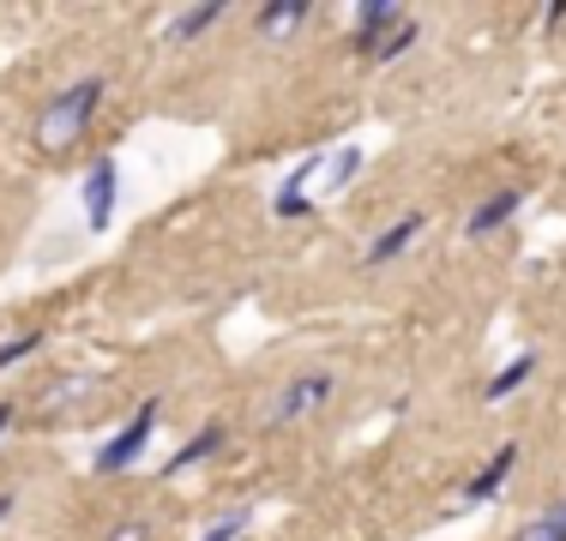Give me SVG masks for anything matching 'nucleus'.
<instances>
[{
	"label": "nucleus",
	"instance_id": "1",
	"mask_svg": "<svg viewBox=\"0 0 566 541\" xmlns=\"http://www.w3.org/2000/svg\"><path fill=\"white\" fill-rule=\"evenodd\" d=\"M103 78L91 73V78H73L66 91H55V97L43 103V115H36V145H49V151H66L73 139H85V127H91V115L103 108Z\"/></svg>",
	"mask_w": 566,
	"mask_h": 541
},
{
	"label": "nucleus",
	"instance_id": "2",
	"mask_svg": "<svg viewBox=\"0 0 566 541\" xmlns=\"http://www.w3.org/2000/svg\"><path fill=\"white\" fill-rule=\"evenodd\" d=\"M157 415H164V397H145V403H139V415H133V422L120 427L115 439H103V445H97L91 469H97V476H120V469H133V464L145 457V445H151V433H157Z\"/></svg>",
	"mask_w": 566,
	"mask_h": 541
},
{
	"label": "nucleus",
	"instance_id": "3",
	"mask_svg": "<svg viewBox=\"0 0 566 541\" xmlns=\"http://www.w3.org/2000/svg\"><path fill=\"white\" fill-rule=\"evenodd\" d=\"M332 391H338V379H332V373H295V379H283V391H277V403H272V427H290V422H302V415H314L319 403H332Z\"/></svg>",
	"mask_w": 566,
	"mask_h": 541
},
{
	"label": "nucleus",
	"instance_id": "4",
	"mask_svg": "<svg viewBox=\"0 0 566 541\" xmlns=\"http://www.w3.org/2000/svg\"><path fill=\"white\" fill-rule=\"evenodd\" d=\"M115 205H120V162L97 157L91 174H85V223H91V235H103V229L115 223Z\"/></svg>",
	"mask_w": 566,
	"mask_h": 541
},
{
	"label": "nucleus",
	"instance_id": "5",
	"mask_svg": "<svg viewBox=\"0 0 566 541\" xmlns=\"http://www.w3.org/2000/svg\"><path fill=\"white\" fill-rule=\"evenodd\" d=\"M403 19H410V12H403L398 0H361V7H356V31H349V43H356V54H368V61H374V54L392 43V31H398Z\"/></svg>",
	"mask_w": 566,
	"mask_h": 541
},
{
	"label": "nucleus",
	"instance_id": "6",
	"mask_svg": "<svg viewBox=\"0 0 566 541\" xmlns=\"http://www.w3.org/2000/svg\"><path fill=\"white\" fill-rule=\"evenodd\" d=\"M422 229H428V216H422V211H403L398 223L386 229V235H374V241H368V253H361V265L374 270V265H392V259H403V253L416 247V235H422Z\"/></svg>",
	"mask_w": 566,
	"mask_h": 541
},
{
	"label": "nucleus",
	"instance_id": "7",
	"mask_svg": "<svg viewBox=\"0 0 566 541\" xmlns=\"http://www.w3.org/2000/svg\"><path fill=\"white\" fill-rule=\"evenodd\" d=\"M518 211H524V187H501V193H489L476 211L464 216V235L482 241V235H494V229H506Z\"/></svg>",
	"mask_w": 566,
	"mask_h": 541
},
{
	"label": "nucleus",
	"instance_id": "8",
	"mask_svg": "<svg viewBox=\"0 0 566 541\" xmlns=\"http://www.w3.org/2000/svg\"><path fill=\"white\" fill-rule=\"evenodd\" d=\"M512 469H518V439H506L501 452H494L489 464H482L476 476L464 481V506H482V499H494V494H501V487L512 481Z\"/></svg>",
	"mask_w": 566,
	"mask_h": 541
},
{
	"label": "nucleus",
	"instance_id": "9",
	"mask_svg": "<svg viewBox=\"0 0 566 541\" xmlns=\"http://www.w3.org/2000/svg\"><path fill=\"white\" fill-rule=\"evenodd\" d=\"M307 19H314V7H307V0H265V7L253 12V31H260L265 43H283V36H295Z\"/></svg>",
	"mask_w": 566,
	"mask_h": 541
},
{
	"label": "nucleus",
	"instance_id": "10",
	"mask_svg": "<svg viewBox=\"0 0 566 541\" xmlns=\"http://www.w3.org/2000/svg\"><path fill=\"white\" fill-rule=\"evenodd\" d=\"M319 162H326V157H319V151H314V157H302V162H295V174H290V181L277 187L272 211L283 216V223H295V216H307V211H314V199H307L302 187H307V181H314V174H319Z\"/></svg>",
	"mask_w": 566,
	"mask_h": 541
},
{
	"label": "nucleus",
	"instance_id": "11",
	"mask_svg": "<svg viewBox=\"0 0 566 541\" xmlns=\"http://www.w3.org/2000/svg\"><path fill=\"white\" fill-rule=\"evenodd\" d=\"M223 445H229V427H223V422H206V427L193 433V439H181V452H175L169 464H164V476H187L193 464H206V457H218Z\"/></svg>",
	"mask_w": 566,
	"mask_h": 541
},
{
	"label": "nucleus",
	"instance_id": "12",
	"mask_svg": "<svg viewBox=\"0 0 566 541\" xmlns=\"http://www.w3.org/2000/svg\"><path fill=\"white\" fill-rule=\"evenodd\" d=\"M531 373H536V349H524V356H512L506 368L482 385V403H506L512 391H524V379H531Z\"/></svg>",
	"mask_w": 566,
	"mask_h": 541
},
{
	"label": "nucleus",
	"instance_id": "13",
	"mask_svg": "<svg viewBox=\"0 0 566 541\" xmlns=\"http://www.w3.org/2000/svg\"><path fill=\"white\" fill-rule=\"evenodd\" d=\"M218 19H223V0H206V7H187V12H175V24H169V43H193V36H206Z\"/></svg>",
	"mask_w": 566,
	"mask_h": 541
},
{
	"label": "nucleus",
	"instance_id": "14",
	"mask_svg": "<svg viewBox=\"0 0 566 541\" xmlns=\"http://www.w3.org/2000/svg\"><path fill=\"white\" fill-rule=\"evenodd\" d=\"M518 541H566V499H560V506H548L536 523H524Z\"/></svg>",
	"mask_w": 566,
	"mask_h": 541
},
{
	"label": "nucleus",
	"instance_id": "15",
	"mask_svg": "<svg viewBox=\"0 0 566 541\" xmlns=\"http://www.w3.org/2000/svg\"><path fill=\"white\" fill-rule=\"evenodd\" d=\"M356 174H361V145H344V151L326 162V187H332V193H338V187H349V181H356Z\"/></svg>",
	"mask_w": 566,
	"mask_h": 541
},
{
	"label": "nucleus",
	"instance_id": "16",
	"mask_svg": "<svg viewBox=\"0 0 566 541\" xmlns=\"http://www.w3.org/2000/svg\"><path fill=\"white\" fill-rule=\"evenodd\" d=\"M416 43H422V24H416V19H403L398 31H392V43H386L380 54H374V61H380V66H386V61H403V54H410Z\"/></svg>",
	"mask_w": 566,
	"mask_h": 541
},
{
	"label": "nucleus",
	"instance_id": "17",
	"mask_svg": "<svg viewBox=\"0 0 566 541\" xmlns=\"http://www.w3.org/2000/svg\"><path fill=\"white\" fill-rule=\"evenodd\" d=\"M36 349H43V331H24V337H12V343H0V373L19 368L24 356H36Z\"/></svg>",
	"mask_w": 566,
	"mask_h": 541
},
{
	"label": "nucleus",
	"instance_id": "18",
	"mask_svg": "<svg viewBox=\"0 0 566 541\" xmlns=\"http://www.w3.org/2000/svg\"><path fill=\"white\" fill-rule=\"evenodd\" d=\"M241 530H248V511H229V518H218V523H211V530L199 535V541H235Z\"/></svg>",
	"mask_w": 566,
	"mask_h": 541
},
{
	"label": "nucleus",
	"instance_id": "19",
	"mask_svg": "<svg viewBox=\"0 0 566 541\" xmlns=\"http://www.w3.org/2000/svg\"><path fill=\"white\" fill-rule=\"evenodd\" d=\"M109 541H151V530H145V518H127Z\"/></svg>",
	"mask_w": 566,
	"mask_h": 541
},
{
	"label": "nucleus",
	"instance_id": "20",
	"mask_svg": "<svg viewBox=\"0 0 566 541\" xmlns=\"http://www.w3.org/2000/svg\"><path fill=\"white\" fill-rule=\"evenodd\" d=\"M543 24H548V31H560V24H566V0H548V7H543Z\"/></svg>",
	"mask_w": 566,
	"mask_h": 541
},
{
	"label": "nucleus",
	"instance_id": "21",
	"mask_svg": "<svg viewBox=\"0 0 566 541\" xmlns=\"http://www.w3.org/2000/svg\"><path fill=\"white\" fill-rule=\"evenodd\" d=\"M12 506H19V494H12V487H0V523L12 518Z\"/></svg>",
	"mask_w": 566,
	"mask_h": 541
},
{
	"label": "nucleus",
	"instance_id": "22",
	"mask_svg": "<svg viewBox=\"0 0 566 541\" xmlns=\"http://www.w3.org/2000/svg\"><path fill=\"white\" fill-rule=\"evenodd\" d=\"M12 427V403H0V433H7Z\"/></svg>",
	"mask_w": 566,
	"mask_h": 541
}]
</instances>
